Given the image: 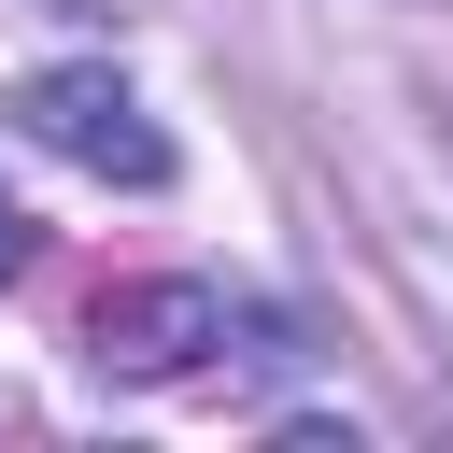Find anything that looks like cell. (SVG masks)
Here are the masks:
<instances>
[{
	"label": "cell",
	"instance_id": "cell-2",
	"mask_svg": "<svg viewBox=\"0 0 453 453\" xmlns=\"http://www.w3.org/2000/svg\"><path fill=\"white\" fill-rule=\"evenodd\" d=\"M212 340H226V297H212V283H113V297L85 311V354H99L113 382H184Z\"/></svg>",
	"mask_w": 453,
	"mask_h": 453
},
{
	"label": "cell",
	"instance_id": "cell-3",
	"mask_svg": "<svg viewBox=\"0 0 453 453\" xmlns=\"http://www.w3.org/2000/svg\"><path fill=\"white\" fill-rule=\"evenodd\" d=\"M0 269H28V212L14 198H0Z\"/></svg>",
	"mask_w": 453,
	"mask_h": 453
},
{
	"label": "cell",
	"instance_id": "cell-1",
	"mask_svg": "<svg viewBox=\"0 0 453 453\" xmlns=\"http://www.w3.org/2000/svg\"><path fill=\"white\" fill-rule=\"evenodd\" d=\"M14 127H28L42 156H71V170L127 184V198H156V184H170V127H156V113H142V85H127V71H99V57L28 71V85H14Z\"/></svg>",
	"mask_w": 453,
	"mask_h": 453
}]
</instances>
